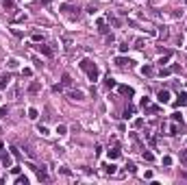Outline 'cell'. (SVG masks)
<instances>
[{"label":"cell","mask_w":187,"mask_h":185,"mask_svg":"<svg viewBox=\"0 0 187 185\" xmlns=\"http://www.w3.org/2000/svg\"><path fill=\"white\" fill-rule=\"evenodd\" d=\"M28 118H30V120H37V118H39V111L30 107V109H28Z\"/></svg>","instance_id":"cell-17"},{"label":"cell","mask_w":187,"mask_h":185,"mask_svg":"<svg viewBox=\"0 0 187 185\" xmlns=\"http://www.w3.org/2000/svg\"><path fill=\"white\" fill-rule=\"evenodd\" d=\"M85 72H87V78L91 81V83H96V81H98V76H100V70H98V65H96V63H91Z\"/></svg>","instance_id":"cell-1"},{"label":"cell","mask_w":187,"mask_h":185,"mask_svg":"<svg viewBox=\"0 0 187 185\" xmlns=\"http://www.w3.org/2000/svg\"><path fill=\"white\" fill-rule=\"evenodd\" d=\"M9 81H11V74H2V76H0V89H7Z\"/></svg>","instance_id":"cell-7"},{"label":"cell","mask_w":187,"mask_h":185,"mask_svg":"<svg viewBox=\"0 0 187 185\" xmlns=\"http://www.w3.org/2000/svg\"><path fill=\"white\" fill-rule=\"evenodd\" d=\"M142 74H144V76H152V74H154V68H152V65H144V68H142Z\"/></svg>","instance_id":"cell-11"},{"label":"cell","mask_w":187,"mask_h":185,"mask_svg":"<svg viewBox=\"0 0 187 185\" xmlns=\"http://www.w3.org/2000/svg\"><path fill=\"white\" fill-rule=\"evenodd\" d=\"M163 166H172V157H170V155L163 157Z\"/></svg>","instance_id":"cell-27"},{"label":"cell","mask_w":187,"mask_h":185,"mask_svg":"<svg viewBox=\"0 0 187 185\" xmlns=\"http://www.w3.org/2000/svg\"><path fill=\"white\" fill-rule=\"evenodd\" d=\"M181 163H187V150H181Z\"/></svg>","instance_id":"cell-29"},{"label":"cell","mask_w":187,"mask_h":185,"mask_svg":"<svg viewBox=\"0 0 187 185\" xmlns=\"http://www.w3.org/2000/svg\"><path fill=\"white\" fill-rule=\"evenodd\" d=\"M7 63H9V68L13 70V68H18V65H20V61H18V59H9Z\"/></svg>","instance_id":"cell-25"},{"label":"cell","mask_w":187,"mask_h":185,"mask_svg":"<svg viewBox=\"0 0 187 185\" xmlns=\"http://www.w3.org/2000/svg\"><path fill=\"white\" fill-rule=\"evenodd\" d=\"M5 9H13V2L11 0H5Z\"/></svg>","instance_id":"cell-35"},{"label":"cell","mask_w":187,"mask_h":185,"mask_svg":"<svg viewBox=\"0 0 187 185\" xmlns=\"http://www.w3.org/2000/svg\"><path fill=\"white\" fill-rule=\"evenodd\" d=\"M148 105H150V98H146V96H144V100H142V107H144V109H146V107H148Z\"/></svg>","instance_id":"cell-32"},{"label":"cell","mask_w":187,"mask_h":185,"mask_svg":"<svg viewBox=\"0 0 187 185\" xmlns=\"http://www.w3.org/2000/svg\"><path fill=\"white\" fill-rule=\"evenodd\" d=\"M37 48H39L41 54H46V57H52V50H50L48 46H37Z\"/></svg>","instance_id":"cell-16"},{"label":"cell","mask_w":187,"mask_h":185,"mask_svg":"<svg viewBox=\"0 0 187 185\" xmlns=\"http://www.w3.org/2000/svg\"><path fill=\"white\" fill-rule=\"evenodd\" d=\"M70 83H72L70 74H63V76H61V85H70Z\"/></svg>","instance_id":"cell-22"},{"label":"cell","mask_w":187,"mask_h":185,"mask_svg":"<svg viewBox=\"0 0 187 185\" xmlns=\"http://www.w3.org/2000/svg\"><path fill=\"white\" fill-rule=\"evenodd\" d=\"M70 98H72V100H83V98H85V94L76 89V92H70Z\"/></svg>","instance_id":"cell-12"},{"label":"cell","mask_w":187,"mask_h":185,"mask_svg":"<svg viewBox=\"0 0 187 185\" xmlns=\"http://www.w3.org/2000/svg\"><path fill=\"white\" fill-rule=\"evenodd\" d=\"M170 59H172V54L167 52V54H165V57H161V59H159V65H161V68H163V65H165V63H167V61H170Z\"/></svg>","instance_id":"cell-18"},{"label":"cell","mask_w":187,"mask_h":185,"mask_svg":"<svg viewBox=\"0 0 187 185\" xmlns=\"http://www.w3.org/2000/svg\"><path fill=\"white\" fill-rule=\"evenodd\" d=\"M15 183H18V185H28V176H18Z\"/></svg>","instance_id":"cell-19"},{"label":"cell","mask_w":187,"mask_h":185,"mask_svg":"<svg viewBox=\"0 0 187 185\" xmlns=\"http://www.w3.org/2000/svg\"><path fill=\"white\" fill-rule=\"evenodd\" d=\"M104 85H107V89H113V87H118V83H115V78L109 74L107 78H104Z\"/></svg>","instance_id":"cell-6"},{"label":"cell","mask_w":187,"mask_h":185,"mask_svg":"<svg viewBox=\"0 0 187 185\" xmlns=\"http://www.w3.org/2000/svg\"><path fill=\"white\" fill-rule=\"evenodd\" d=\"M133 111H135V109H133V107H126V111H124V118H126V120H128V118L133 116Z\"/></svg>","instance_id":"cell-26"},{"label":"cell","mask_w":187,"mask_h":185,"mask_svg":"<svg viewBox=\"0 0 187 185\" xmlns=\"http://www.w3.org/2000/svg\"><path fill=\"white\" fill-rule=\"evenodd\" d=\"M185 105H187V92H181L174 100V107H185Z\"/></svg>","instance_id":"cell-3"},{"label":"cell","mask_w":187,"mask_h":185,"mask_svg":"<svg viewBox=\"0 0 187 185\" xmlns=\"http://www.w3.org/2000/svg\"><path fill=\"white\" fill-rule=\"evenodd\" d=\"M118 157H120V146H118V144H115V146L111 148V150H109V159L113 161V159H118Z\"/></svg>","instance_id":"cell-8"},{"label":"cell","mask_w":187,"mask_h":185,"mask_svg":"<svg viewBox=\"0 0 187 185\" xmlns=\"http://www.w3.org/2000/svg\"><path fill=\"white\" fill-rule=\"evenodd\" d=\"M104 172H107V174H115V170H118V168H115V163H104Z\"/></svg>","instance_id":"cell-10"},{"label":"cell","mask_w":187,"mask_h":185,"mask_svg":"<svg viewBox=\"0 0 187 185\" xmlns=\"http://www.w3.org/2000/svg\"><path fill=\"white\" fill-rule=\"evenodd\" d=\"M142 124H144V120H142V118H137V120L133 122V127H135V129H139V127H142Z\"/></svg>","instance_id":"cell-30"},{"label":"cell","mask_w":187,"mask_h":185,"mask_svg":"<svg viewBox=\"0 0 187 185\" xmlns=\"http://www.w3.org/2000/svg\"><path fill=\"white\" fill-rule=\"evenodd\" d=\"M41 2H44V5H48V2H52V0H41Z\"/></svg>","instance_id":"cell-38"},{"label":"cell","mask_w":187,"mask_h":185,"mask_svg":"<svg viewBox=\"0 0 187 185\" xmlns=\"http://www.w3.org/2000/svg\"><path fill=\"white\" fill-rule=\"evenodd\" d=\"M9 150H11V155H13V157H20V150H18V148H15V146H11Z\"/></svg>","instance_id":"cell-31"},{"label":"cell","mask_w":187,"mask_h":185,"mask_svg":"<svg viewBox=\"0 0 187 185\" xmlns=\"http://www.w3.org/2000/svg\"><path fill=\"white\" fill-rule=\"evenodd\" d=\"M157 100H159V105H167V102H170V92H167V89H161V92L157 94Z\"/></svg>","instance_id":"cell-2"},{"label":"cell","mask_w":187,"mask_h":185,"mask_svg":"<svg viewBox=\"0 0 187 185\" xmlns=\"http://www.w3.org/2000/svg\"><path fill=\"white\" fill-rule=\"evenodd\" d=\"M11 157H13V155H7V152L0 148V161H2V166H5V168H11Z\"/></svg>","instance_id":"cell-5"},{"label":"cell","mask_w":187,"mask_h":185,"mask_svg":"<svg viewBox=\"0 0 187 185\" xmlns=\"http://www.w3.org/2000/svg\"><path fill=\"white\" fill-rule=\"evenodd\" d=\"M172 122H181V124H183V116H181L178 111H174V113H172Z\"/></svg>","instance_id":"cell-21"},{"label":"cell","mask_w":187,"mask_h":185,"mask_svg":"<svg viewBox=\"0 0 187 185\" xmlns=\"http://www.w3.org/2000/svg\"><path fill=\"white\" fill-rule=\"evenodd\" d=\"M118 92L122 94V96H128V98H131V96H133V94H135L131 85H118Z\"/></svg>","instance_id":"cell-4"},{"label":"cell","mask_w":187,"mask_h":185,"mask_svg":"<svg viewBox=\"0 0 187 185\" xmlns=\"http://www.w3.org/2000/svg\"><path fill=\"white\" fill-rule=\"evenodd\" d=\"M120 52H128V44H122V46H120Z\"/></svg>","instance_id":"cell-37"},{"label":"cell","mask_w":187,"mask_h":185,"mask_svg":"<svg viewBox=\"0 0 187 185\" xmlns=\"http://www.w3.org/2000/svg\"><path fill=\"white\" fill-rule=\"evenodd\" d=\"M22 74H24V76H30V74H33V70H30V68H24V70H22Z\"/></svg>","instance_id":"cell-34"},{"label":"cell","mask_w":187,"mask_h":185,"mask_svg":"<svg viewBox=\"0 0 187 185\" xmlns=\"http://www.w3.org/2000/svg\"><path fill=\"white\" fill-rule=\"evenodd\" d=\"M142 157H144V161H154V155H152V152H148V150L144 152Z\"/></svg>","instance_id":"cell-24"},{"label":"cell","mask_w":187,"mask_h":185,"mask_svg":"<svg viewBox=\"0 0 187 185\" xmlns=\"http://www.w3.org/2000/svg\"><path fill=\"white\" fill-rule=\"evenodd\" d=\"M37 131H39L41 135H50V131H48V127H46V124H39V127H37Z\"/></svg>","instance_id":"cell-20"},{"label":"cell","mask_w":187,"mask_h":185,"mask_svg":"<svg viewBox=\"0 0 187 185\" xmlns=\"http://www.w3.org/2000/svg\"><path fill=\"white\" fill-rule=\"evenodd\" d=\"M41 89V83H37V81H35V83H30V87H28V92L30 94H37Z\"/></svg>","instance_id":"cell-15"},{"label":"cell","mask_w":187,"mask_h":185,"mask_svg":"<svg viewBox=\"0 0 187 185\" xmlns=\"http://www.w3.org/2000/svg\"><path fill=\"white\" fill-rule=\"evenodd\" d=\"M33 41H44V35H41V33H35V35H33Z\"/></svg>","instance_id":"cell-28"},{"label":"cell","mask_w":187,"mask_h":185,"mask_svg":"<svg viewBox=\"0 0 187 185\" xmlns=\"http://www.w3.org/2000/svg\"><path fill=\"white\" fill-rule=\"evenodd\" d=\"M0 118H7V107H0Z\"/></svg>","instance_id":"cell-36"},{"label":"cell","mask_w":187,"mask_h":185,"mask_svg":"<svg viewBox=\"0 0 187 185\" xmlns=\"http://www.w3.org/2000/svg\"><path fill=\"white\" fill-rule=\"evenodd\" d=\"M35 172H37V179H39V181H46V179H48V172H46V168H44V166L37 168Z\"/></svg>","instance_id":"cell-9"},{"label":"cell","mask_w":187,"mask_h":185,"mask_svg":"<svg viewBox=\"0 0 187 185\" xmlns=\"http://www.w3.org/2000/svg\"><path fill=\"white\" fill-rule=\"evenodd\" d=\"M57 133H59V135H65V133H68V127H65V124H59V127H57Z\"/></svg>","instance_id":"cell-23"},{"label":"cell","mask_w":187,"mask_h":185,"mask_svg":"<svg viewBox=\"0 0 187 185\" xmlns=\"http://www.w3.org/2000/svg\"><path fill=\"white\" fill-rule=\"evenodd\" d=\"M178 133H181V127H178V122H174L172 127H170V133H167V135H178Z\"/></svg>","instance_id":"cell-14"},{"label":"cell","mask_w":187,"mask_h":185,"mask_svg":"<svg viewBox=\"0 0 187 185\" xmlns=\"http://www.w3.org/2000/svg\"><path fill=\"white\" fill-rule=\"evenodd\" d=\"M131 65V63H133V61H131V59H126V57H118V59H115V65Z\"/></svg>","instance_id":"cell-13"},{"label":"cell","mask_w":187,"mask_h":185,"mask_svg":"<svg viewBox=\"0 0 187 185\" xmlns=\"http://www.w3.org/2000/svg\"><path fill=\"white\" fill-rule=\"evenodd\" d=\"M126 170H128V172H135L137 168H135V163H126Z\"/></svg>","instance_id":"cell-33"}]
</instances>
